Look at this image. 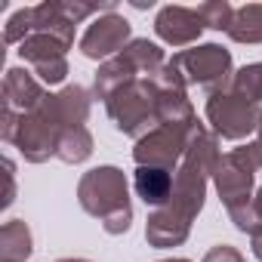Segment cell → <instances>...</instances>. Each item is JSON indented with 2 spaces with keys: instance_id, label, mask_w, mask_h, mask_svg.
<instances>
[{
  "instance_id": "8992f818",
  "label": "cell",
  "mask_w": 262,
  "mask_h": 262,
  "mask_svg": "<svg viewBox=\"0 0 262 262\" xmlns=\"http://www.w3.org/2000/svg\"><path fill=\"white\" fill-rule=\"evenodd\" d=\"M262 120V108L244 96H237L234 90H219L207 99V123L213 126V136L216 139H231L241 142L250 133L259 129Z\"/></svg>"
},
{
  "instance_id": "ffe728a7",
  "label": "cell",
  "mask_w": 262,
  "mask_h": 262,
  "mask_svg": "<svg viewBox=\"0 0 262 262\" xmlns=\"http://www.w3.org/2000/svg\"><path fill=\"white\" fill-rule=\"evenodd\" d=\"M228 90H234L237 96H244V99H250L256 105H262V62L237 68L231 83H228Z\"/></svg>"
},
{
  "instance_id": "6da1fadb",
  "label": "cell",
  "mask_w": 262,
  "mask_h": 262,
  "mask_svg": "<svg viewBox=\"0 0 262 262\" xmlns=\"http://www.w3.org/2000/svg\"><path fill=\"white\" fill-rule=\"evenodd\" d=\"M219 158H222L219 139L210 133L201 120H194L191 133H188L185 158H182L179 170L173 173V194H170V201L164 207L148 213L145 241L151 247L167 250V247H182L188 241L191 222L204 210L207 185L213 179V170H216Z\"/></svg>"
},
{
  "instance_id": "ba28073f",
  "label": "cell",
  "mask_w": 262,
  "mask_h": 262,
  "mask_svg": "<svg viewBox=\"0 0 262 262\" xmlns=\"http://www.w3.org/2000/svg\"><path fill=\"white\" fill-rule=\"evenodd\" d=\"M191 126H155L151 133H145L133 148L136 167H158V170L176 173L185 158V148H188Z\"/></svg>"
},
{
  "instance_id": "484cf974",
  "label": "cell",
  "mask_w": 262,
  "mask_h": 262,
  "mask_svg": "<svg viewBox=\"0 0 262 262\" xmlns=\"http://www.w3.org/2000/svg\"><path fill=\"white\" fill-rule=\"evenodd\" d=\"M253 201H256V207H259V213H262V188H259V191L253 194Z\"/></svg>"
},
{
  "instance_id": "7402d4cb",
  "label": "cell",
  "mask_w": 262,
  "mask_h": 262,
  "mask_svg": "<svg viewBox=\"0 0 262 262\" xmlns=\"http://www.w3.org/2000/svg\"><path fill=\"white\" fill-rule=\"evenodd\" d=\"M31 31H34V13H31V7H22V10H16L10 19H7V28H4V43H22V40H28L31 37Z\"/></svg>"
},
{
  "instance_id": "7a4b0ae2",
  "label": "cell",
  "mask_w": 262,
  "mask_h": 262,
  "mask_svg": "<svg viewBox=\"0 0 262 262\" xmlns=\"http://www.w3.org/2000/svg\"><path fill=\"white\" fill-rule=\"evenodd\" d=\"M77 201L83 213L96 216L108 234H123L133 222V204H129V185L123 170L105 164L93 167L77 182Z\"/></svg>"
},
{
  "instance_id": "9c48e42d",
  "label": "cell",
  "mask_w": 262,
  "mask_h": 262,
  "mask_svg": "<svg viewBox=\"0 0 262 262\" xmlns=\"http://www.w3.org/2000/svg\"><path fill=\"white\" fill-rule=\"evenodd\" d=\"M68 50L71 43H65L62 37H53V34H31L28 40L19 43V56L34 68V74L40 77V83L47 86H56L65 80L68 74Z\"/></svg>"
},
{
  "instance_id": "8fae6325",
  "label": "cell",
  "mask_w": 262,
  "mask_h": 262,
  "mask_svg": "<svg viewBox=\"0 0 262 262\" xmlns=\"http://www.w3.org/2000/svg\"><path fill=\"white\" fill-rule=\"evenodd\" d=\"M204 19L198 10H188V7H179V4H167L161 7L158 19H155V34L167 43V47H191L201 31H204Z\"/></svg>"
},
{
  "instance_id": "ac0fdd59",
  "label": "cell",
  "mask_w": 262,
  "mask_h": 262,
  "mask_svg": "<svg viewBox=\"0 0 262 262\" xmlns=\"http://www.w3.org/2000/svg\"><path fill=\"white\" fill-rule=\"evenodd\" d=\"M225 34L234 43H262V4L237 7Z\"/></svg>"
},
{
  "instance_id": "cb8c5ba5",
  "label": "cell",
  "mask_w": 262,
  "mask_h": 262,
  "mask_svg": "<svg viewBox=\"0 0 262 262\" xmlns=\"http://www.w3.org/2000/svg\"><path fill=\"white\" fill-rule=\"evenodd\" d=\"M4 173H7V194H4V201H0V207H13V201H16V164L7 158L4 161Z\"/></svg>"
},
{
  "instance_id": "7c38bea8",
  "label": "cell",
  "mask_w": 262,
  "mask_h": 262,
  "mask_svg": "<svg viewBox=\"0 0 262 262\" xmlns=\"http://www.w3.org/2000/svg\"><path fill=\"white\" fill-rule=\"evenodd\" d=\"M43 96H47V90H43V83L31 71L10 68L4 74V108H13V111L25 114V111L37 108L43 102Z\"/></svg>"
},
{
  "instance_id": "3957f363",
  "label": "cell",
  "mask_w": 262,
  "mask_h": 262,
  "mask_svg": "<svg viewBox=\"0 0 262 262\" xmlns=\"http://www.w3.org/2000/svg\"><path fill=\"white\" fill-rule=\"evenodd\" d=\"M62 133H65V120H62L56 93H47L37 108L19 114V123L13 129L10 145L19 148V155L28 164H43V161L56 158Z\"/></svg>"
},
{
  "instance_id": "277c9868",
  "label": "cell",
  "mask_w": 262,
  "mask_h": 262,
  "mask_svg": "<svg viewBox=\"0 0 262 262\" xmlns=\"http://www.w3.org/2000/svg\"><path fill=\"white\" fill-rule=\"evenodd\" d=\"M155 102H158V86L151 77H136L126 86H120L108 102L105 111L111 117V123L120 129L123 136H133L136 142L151 133L158 126V114H155Z\"/></svg>"
},
{
  "instance_id": "9a60e30c",
  "label": "cell",
  "mask_w": 262,
  "mask_h": 262,
  "mask_svg": "<svg viewBox=\"0 0 262 262\" xmlns=\"http://www.w3.org/2000/svg\"><path fill=\"white\" fill-rule=\"evenodd\" d=\"M133 188L136 194L145 201V207L158 210L170 201L173 194V173L170 170H158V167H136L133 176Z\"/></svg>"
},
{
  "instance_id": "4316f807",
  "label": "cell",
  "mask_w": 262,
  "mask_h": 262,
  "mask_svg": "<svg viewBox=\"0 0 262 262\" xmlns=\"http://www.w3.org/2000/svg\"><path fill=\"white\" fill-rule=\"evenodd\" d=\"M256 145L262 148V120H259V129H256Z\"/></svg>"
},
{
  "instance_id": "44dd1931",
  "label": "cell",
  "mask_w": 262,
  "mask_h": 262,
  "mask_svg": "<svg viewBox=\"0 0 262 262\" xmlns=\"http://www.w3.org/2000/svg\"><path fill=\"white\" fill-rule=\"evenodd\" d=\"M198 13H201L204 25L213 28V31H228V25L234 19V7L228 4V0H210V4H201Z\"/></svg>"
},
{
  "instance_id": "2e32d148",
  "label": "cell",
  "mask_w": 262,
  "mask_h": 262,
  "mask_svg": "<svg viewBox=\"0 0 262 262\" xmlns=\"http://www.w3.org/2000/svg\"><path fill=\"white\" fill-rule=\"evenodd\" d=\"M34 237L25 219H10L0 228V262H28Z\"/></svg>"
},
{
  "instance_id": "603a6c76",
  "label": "cell",
  "mask_w": 262,
  "mask_h": 262,
  "mask_svg": "<svg viewBox=\"0 0 262 262\" xmlns=\"http://www.w3.org/2000/svg\"><path fill=\"white\" fill-rule=\"evenodd\" d=\"M201 262H247V259L241 256V250H234V247H228V244H219V247H213Z\"/></svg>"
},
{
  "instance_id": "4fadbf2b",
  "label": "cell",
  "mask_w": 262,
  "mask_h": 262,
  "mask_svg": "<svg viewBox=\"0 0 262 262\" xmlns=\"http://www.w3.org/2000/svg\"><path fill=\"white\" fill-rule=\"evenodd\" d=\"M155 114H158V126H191L198 120L191 99H188V90H182V86H158Z\"/></svg>"
},
{
  "instance_id": "30bf717a",
  "label": "cell",
  "mask_w": 262,
  "mask_h": 262,
  "mask_svg": "<svg viewBox=\"0 0 262 262\" xmlns=\"http://www.w3.org/2000/svg\"><path fill=\"white\" fill-rule=\"evenodd\" d=\"M133 40L129 22L117 13H105L99 16L80 37V53L86 59H114L117 53H123V47Z\"/></svg>"
},
{
  "instance_id": "f1b7e54d",
  "label": "cell",
  "mask_w": 262,
  "mask_h": 262,
  "mask_svg": "<svg viewBox=\"0 0 262 262\" xmlns=\"http://www.w3.org/2000/svg\"><path fill=\"white\" fill-rule=\"evenodd\" d=\"M161 262H191V259H161Z\"/></svg>"
},
{
  "instance_id": "d6986e66",
  "label": "cell",
  "mask_w": 262,
  "mask_h": 262,
  "mask_svg": "<svg viewBox=\"0 0 262 262\" xmlns=\"http://www.w3.org/2000/svg\"><path fill=\"white\" fill-rule=\"evenodd\" d=\"M90 155H93V136H90V129H86V126H71V129H65L62 139H59L56 158L65 161V164H83Z\"/></svg>"
},
{
  "instance_id": "52a82bcc",
  "label": "cell",
  "mask_w": 262,
  "mask_h": 262,
  "mask_svg": "<svg viewBox=\"0 0 262 262\" xmlns=\"http://www.w3.org/2000/svg\"><path fill=\"white\" fill-rule=\"evenodd\" d=\"M176 68L182 71V77L188 80V86H201L210 96L225 90L234 77L231 71V53L219 43H198L191 50H179L173 56Z\"/></svg>"
},
{
  "instance_id": "d4e9b609",
  "label": "cell",
  "mask_w": 262,
  "mask_h": 262,
  "mask_svg": "<svg viewBox=\"0 0 262 262\" xmlns=\"http://www.w3.org/2000/svg\"><path fill=\"white\" fill-rule=\"evenodd\" d=\"M250 247H253V256L262 262V231H256V234L250 237Z\"/></svg>"
},
{
  "instance_id": "83f0119b",
  "label": "cell",
  "mask_w": 262,
  "mask_h": 262,
  "mask_svg": "<svg viewBox=\"0 0 262 262\" xmlns=\"http://www.w3.org/2000/svg\"><path fill=\"white\" fill-rule=\"evenodd\" d=\"M56 262H90V259H56Z\"/></svg>"
},
{
  "instance_id": "e0dca14e",
  "label": "cell",
  "mask_w": 262,
  "mask_h": 262,
  "mask_svg": "<svg viewBox=\"0 0 262 262\" xmlns=\"http://www.w3.org/2000/svg\"><path fill=\"white\" fill-rule=\"evenodd\" d=\"M123 56L133 62V68L139 71V77H155L164 65H167V56L158 43H151L148 37H133L126 47H123Z\"/></svg>"
},
{
  "instance_id": "5b68a950",
  "label": "cell",
  "mask_w": 262,
  "mask_h": 262,
  "mask_svg": "<svg viewBox=\"0 0 262 262\" xmlns=\"http://www.w3.org/2000/svg\"><path fill=\"white\" fill-rule=\"evenodd\" d=\"M259 170H262V148L256 145V139L219 158V164L213 170V185L228 213H234L253 201V182H256Z\"/></svg>"
},
{
  "instance_id": "5bb4252c",
  "label": "cell",
  "mask_w": 262,
  "mask_h": 262,
  "mask_svg": "<svg viewBox=\"0 0 262 262\" xmlns=\"http://www.w3.org/2000/svg\"><path fill=\"white\" fill-rule=\"evenodd\" d=\"M136 77H139V71L133 68V62H129L123 53H117L114 59H108V62L99 65V71L93 77V96L102 99V102H108L120 86H126L129 80H136Z\"/></svg>"
}]
</instances>
